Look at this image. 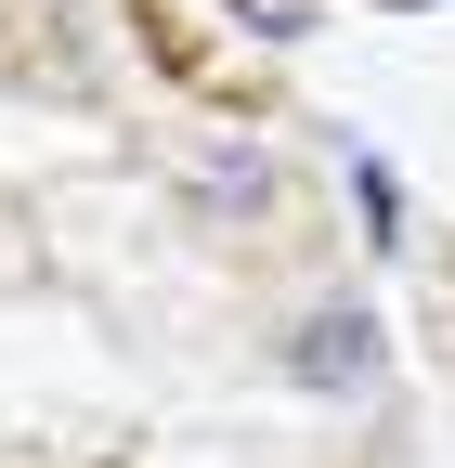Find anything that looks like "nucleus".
<instances>
[{
    "mask_svg": "<svg viewBox=\"0 0 455 468\" xmlns=\"http://www.w3.org/2000/svg\"><path fill=\"white\" fill-rule=\"evenodd\" d=\"M300 378H325V390L377 378V338H365V313H312V338H300Z\"/></svg>",
    "mask_w": 455,
    "mask_h": 468,
    "instance_id": "obj_1",
    "label": "nucleus"
},
{
    "mask_svg": "<svg viewBox=\"0 0 455 468\" xmlns=\"http://www.w3.org/2000/svg\"><path fill=\"white\" fill-rule=\"evenodd\" d=\"M390 14H417V0H390Z\"/></svg>",
    "mask_w": 455,
    "mask_h": 468,
    "instance_id": "obj_2",
    "label": "nucleus"
}]
</instances>
